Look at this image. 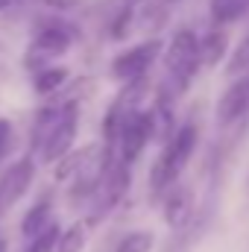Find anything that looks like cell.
I'll return each mask as SVG.
<instances>
[{
    "mask_svg": "<svg viewBox=\"0 0 249 252\" xmlns=\"http://www.w3.org/2000/svg\"><path fill=\"white\" fill-rule=\"evenodd\" d=\"M196 144H199V126L196 124L176 126V132L161 144V153L153 161V170H150V188H153V193H164L173 182H179V176L187 167Z\"/></svg>",
    "mask_w": 249,
    "mask_h": 252,
    "instance_id": "2",
    "label": "cell"
},
{
    "mask_svg": "<svg viewBox=\"0 0 249 252\" xmlns=\"http://www.w3.org/2000/svg\"><path fill=\"white\" fill-rule=\"evenodd\" d=\"M44 6H50V9H59V12H67V9H76L82 0H41Z\"/></svg>",
    "mask_w": 249,
    "mask_h": 252,
    "instance_id": "22",
    "label": "cell"
},
{
    "mask_svg": "<svg viewBox=\"0 0 249 252\" xmlns=\"http://www.w3.org/2000/svg\"><path fill=\"white\" fill-rule=\"evenodd\" d=\"M50 223H53V205H50V199L44 196V199H38V202L24 214V220H21V235L30 241V238H35L38 232H44Z\"/></svg>",
    "mask_w": 249,
    "mask_h": 252,
    "instance_id": "13",
    "label": "cell"
},
{
    "mask_svg": "<svg viewBox=\"0 0 249 252\" xmlns=\"http://www.w3.org/2000/svg\"><path fill=\"white\" fill-rule=\"evenodd\" d=\"M12 138H15V129H12V124H9L6 118H0V158L9 153V147H12Z\"/></svg>",
    "mask_w": 249,
    "mask_h": 252,
    "instance_id": "21",
    "label": "cell"
},
{
    "mask_svg": "<svg viewBox=\"0 0 249 252\" xmlns=\"http://www.w3.org/2000/svg\"><path fill=\"white\" fill-rule=\"evenodd\" d=\"M32 179H35V158L32 156L15 158L0 173V214H6L12 205H18L24 199V193L32 188Z\"/></svg>",
    "mask_w": 249,
    "mask_h": 252,
    "instance_id": "6",
    "label": "cell"
},
{
    "mask_svg": "<svg viewBox=\"0 0 249 252\" xmlns=\"http://www.w3.org/2000/svg\"><path fill=\"white\" fill-rule=\"evenodd\" d=\"M79 132V103L76 97L44 106L35 115V126H32V147L41 158V164H56L64 153L73 150Z\"/></svg>",
    "mask_w": 249,
    "mask_h": 252,
    "instance_id": "1",
    "label": "cell"
},
{
    "mask_svg": "<svg viewBox=\"0 0 249 252\" xmlns=\"http://www.w3.org/2000/svg\"><path fill=\"white\" fill-rule=\"evenodd\" d=\"M247 12H249V0H247Z\"/></svg>",
    "mask_w": 249,
    "mask_h": 252,
    "instance_id": "25",
    "label": "cell"
},
{
    "mask_svg": "<svg viewBox=\"0 0 249 252\" xmlns=\"http://www.w3.org/2000/svg\"><path fill=\"white\" fill-rule=\"evenodd\" d=\"M226 73H229V76H244V73H249V32L241 38V41H238L235 53L229 56Z\"/></svg>",
    "mask_w": 249,
    "mask_h": 252,
    "instance_id": "19",
    "label": "cell"
},
{
    "mask_svg": "<svg viewBox=\"0 0 249 252\" xmlns=\"http://www.w3.org/2000/svg\"><path fill=\"white\" fill-rule=\"evenodd\" d=\"M153 141V132H150V115L147 109H135L126 115V121L118 129V141H115V156L118 161L124 164H135L141 158V153L147 150V144Z\"/></svg>",
    "mask_w": 249,
    "mask_h": 252,
    "instance_id": "5",
    "label": "cell"
},
{
    "mask_svg": "<svg viewBox=\"0 0 249 252\" xmlns=\"http://www.w3.org/2000/svg\"><path fill=\"white\" fill-rule=\"evenodd\" d=\"M103 150V144H85V147H79V150H70V153H64L62 158L56 161V167H53V179L56 182H67V179H73L97 153Z\"/></svg>",
    "mask_w": 249,
    "mask_h": 252,
    "instance_id": "12",
    "label": "cell"
},
{
    "mask_svg": "<svg viewBox=\"0 0 249 252\" xmlns=\"http://www.w3.org/2000/svg\"><path fill=\"white\" fill-rule=\"evenodd\" d=\"M76 41V30L64 21L56 18H47L38 24L35 35H32V44H30V53H27V64H35V67H44L47 62L59 59L70 50V44Z\"/></svg>",
    "mask_w": 249,
    "mask_h": 252,
    "instance_id": "4",
    "label": "cell"
},
{
    "mask_svg": "<svg viewBox=\"0 0 249 252\" xmlns=\"http://www.w3.org/2000/svg\"><path fill=\"white\" fill-rule=\"evenodd\" d=\"M199 64H202L199 62V38L190 30H179L164 50V67H167V82H170L167 94L170 97L182 94L193 82Z\"/></svg>",
    "mask_w": 249,
    "mask_h": 252,
    "instance_id": "3",
    "label": "cell"
},
{
    "mask_svg": "<svg viewBox=\"0 0 249 252\" xmlns=\"http://www.w3.org/2000/svg\"><path fill=\"white\" fill-rule=\"evenodd\" d=\"M161 56V41L158 38H150V41H141L135 47H129L124 53H118L112 59V76L129 82V79H141L147 76V70L153 67V62Z\"/></svg>",
    "mask_w": 249,
    "mask_h": 252,
    "instance_id": "7",
    "label": "cell"
},
{
    "mask_svg": "<svg viewBox=\"0 0 249 252\" xmlns=\"http://www.w3.org/2000/svg\"><path fill=\"white\" fill-rule=\"evenodd\" d=\"M132 185V173H129V164L124 161H112V167L106 170V176H103V182H100V188H97V196H100V214H106V211H112L121 199L126 196V190Z\"/></svg>",
    "mask_w": 249,
    "mask_h": 252,
    "instance_id": "9",
    "label": "cell"
},
{
    "mask_svg": "<svg viewBox=\"0 0 249 252\" xmlns=\"http://www.w3.org/2000/svg\"><path fill=\"white\" fill-rule=\"evenodd\" d=\"M85 244H88V223H85V220H76V223H70L67 229H59L56 250L53 252H82Z\"/></svg>",
    "mask_w": 249,
    "mask_h": 252,
    "instance_id": "16",
    "label": "cell"
},
{
    "mask_svg": "<svg viewBox=\"0 0 249 252\" xmlns=\"http://www.w3.org/2000/svg\"><path fill=\"white\" fill-rule=\"evenodd\" d=\"M226 50H229V35H226L223 30H211V32L199 41V62L214 67V64L223 62Z\"/></svg>",
    "mask_w": 249,
    "mask_h": 252,
    "instance_id": "15",
    "label": "cell"
},
{
    "mask_svg": "<svg viewBox=\"0 0 249 252\" xmlns=\"http://www.w3.org/2000/svg\"><path fill=\"white\" fill-rule=\"evenodd\" d=\"M0 252H6V241H0Z\"/></svg>",
    "mask_w": 249,
    "mask_h": 252,
    "instance_id": "24",
    "label": "cell"
},
{
    "mask_svg": "<svg viewBox=\"0 0 249 252\" xmlns=\"http://www.w3.org/2000/svg\"><path fill=\"white\" fill-rule=\"evenodd\" d=\"M247 115H249V76H241L223 91V97L217 103V124L232 126L238 121H244Z\"/></svg>",
    "mask_w": 249,
    "mask_h": 252,
    "instance_id": "8",
    "label": "cell"
},
{
    "mask_svg": "<svg viewBox=\"0 0 249 252\" xmlns=\"http://www.w3.org/2000/svg\"><path fill=\"white\" fill-rule=\"evenodd\" d=\"M9 6H12V0H0V12H3V9H9Z\"/></svg>",
    "mask_w": 249,
    "mask_h": 252,
    "instance_id": "23",
    "label": "cell"
},
{
    "mask_svg": "<svg viewBox=\"0 0 249 252\" xmlns=\"http://www.w3.org/2000/svg\"><path fill=\"white\" fill-rule=\"evenodd\" d=\"M247 12V0H211V18L217 24H232Z\"/></svg>",
    "mask_w": 249,
    "mask_h": 252,
    "instance_id": "18",
    "label": "cell"
},
{
    "mask_svg": "<svg viewBox=\"0 0 249 252\" xmlns=\"http://www.w3.org/2000/svg\"><path fill=\"white\" fill-rule=\"evenodd\" d=\"M193 217V190L187 185H170L164 190V220L170 229H185Z\"/></svg>",
    "mask_w": 249,
    "mask_h": 252,
    "instance_id": "10",
    "label": "cell"
},
{
    "mask_svg": "<svg viewBox=\"0 0 249 252\" xmlns=\"http://www.w3.org/2000/svg\"><path fill=\"white\" fill-rule=\"evenodd\" d=\"M59 223H50L44 232H38L35 238H30V247L24 252H53L56 250V238H59Z\"/></svg>",
    "mask_w": 249,
    "mask_h": 252,
    "instance_id": "20",
    "label": "cell"
},
{
    "mask_svg": "<svg viewBox=\"0 0 249 252\" xmlns=\"http://www.w3.org/2000/svg\"><path fill=\"white\" fill-rule=\"evenodd\" d=\"M156 247V235L147 232V229H138V232H129L118 241L115 252H153Z\"/></svg>",
    "mask_w": 249,
    "mask_h": 252,
    "instance_id": "17",
    "label": "cell"
},
{
    "mask_svg": "<svg viewBox=\"0 0 249 252\" xmlns=\"http://www.w3.org/2000/svg\"><path fill=\"white\" fill-rule=\"evenodd\" d=\"M150 115V132H153V141L164 144L173 132H176V118H173V97L170 94H158V100L153 103V109H147Z\"/></svg>",
    "mask_w": 249,
    "mask_h": 252,
    "instance_id": "11",
    "label": "cell"
},
{
    "mask_svg": "<svg viewBox=\"0 0 249 252\" xmlns=\"http://www.w3.org/2000/svg\"><path fill=\"white\" fill-rule=\"evenodd\" d=\"M67 76H70V73H67V67H62V64H44V67L35 70L32 88H35V94H41V97L56 94L64 82H67Z\"/></svg>",
    "mask_w": 249,
    "mask_h": 252,
    "instance_id": "14",
    "label": "cell"
}]
</instances>
